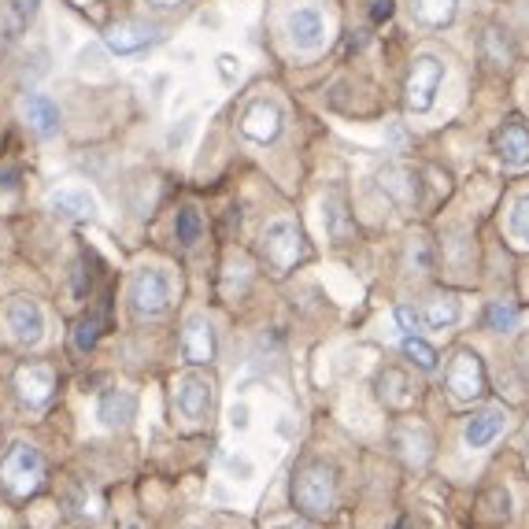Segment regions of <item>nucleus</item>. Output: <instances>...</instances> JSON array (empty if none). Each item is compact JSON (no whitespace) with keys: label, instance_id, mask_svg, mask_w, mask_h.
<instances>
[{"label":"nucleus","instance_id":"f257e3e1","mask_svg":"<svg viewBox=\"0 0 529 529\" xmlns=\"http://www.w3.org/2000/svg\"><path fill=\"white\" fill-rule=\"evenodd\" d=\"M293 504L300 515L330 518L337 507V470L326 463H308L293 478Z\"/></svg>","mask_w":529,"mask_h":529},{"label":"nucleus","instance_id":"f03ea898","mask_svg":"<svg viewBox=\"0 0 529 529\" xmlns=\"http://www.w3.org/2000/svg\"><path fill=\"white\" fill-rule=\"evenodd\" d=\"M0 485L15 500H30L45 485V456L37 452L34 444H12L8 456L0 459Z\"/></svg>","mask_w":529,"mask_h":529},{"label":"nucleus","instance_id":"7ed1b4c3","mask_svg":"<svg viewBox=\"0 0 529 529\" xmlns=\"http://www.w3.org/2000/svg\"><path fill=\"white\" fill-rule=\"evenodd\" d=\"M174 278L167 267H141L130 278V308L137 319H160L171 311Z\"/></svg>","mask_w":529,"mask_h":529},{"label":"nucleus","instance_id":"20e7f679","mask_svg":"<svg viewBox=\"0 0 529 529\" xmlns=\"http://www.w3.org/2000/svg\"><path fill=\"white\" fill-rule=\"evenodd\" d=\"M263 256H267L274 274L293 271L296 263L308 256V241L300 234V226H296L293 219L267 222V230H263Z\"/></svg>","mask_w":529,"mask_h":529},{"label":"nucleus","instance_id":"39448f33","mask_svg":"<svg viewBox=\"0 0 529 529\" xmlns=\"http://www.w3.org/2000/svg\"><path fill=\"white\" fill-rule=\"evenodd\" d=\"M285 37H289L293 52L315 56V52H322L326 49V41H330V19H326L322 8H315V4L289 8V12H285Z\"/></svg>","mask_w":529,"mask_h":529},{"label":"nucleus","instance_id":"423d86ee","mask_svg":"<svg viewBox=\"0 0 529 529\" xmlns=\"http://www.w3.org/2000/svg\"><path fill=\"white\" fill-rule=\"evenodd\" d=\"M444 385H448V393L456 396L459 404L481 400L485 389H489V378H485V363H481L478 352L459 348L456 356L448 359V367H444Z\"/></svg>","mask_w":529,"mask_h":529},{"label":"nucleus","instance_id":"0eeeda50","mask_svg":"<svg viewBox=\"0 0 529 529\" xmlns=\"http://www.w3.org/2000/svg\"><path fill=\"white\" fill-rule=\"evenodd\" d=\"M444 67L441 56H433V52H422L419 60L411 63V78H407V108L415 111V115H426V111L437 104V93L444 86Z\"/></svg>","mask_w":529,"mask_h":529},{"label":"nucleus","instance_id":"6e6552de","mask_svg":"<svg viewBox=\"0 0 529 529\" xmlns=\"http://www.w3.org/2000/svg\"><path fill=\"white\" fill-rule=\"evenodd\" d=\"M285 130V108L274 97H256L248 100L241 111V134L252 145H274Z\"/></svg>","mask_w":529,"mask_h":529},{"label":"nucleus","instance_id":"1a4fd4ad","mask_svg":"<svg viewBox=\"0 0 529 529\" xmlns=\"http://www.w3.org/2000/svg\"><path fill=\"white\" fill-rule=\"evenodd\" d=\"M45 208L63 222H93L100 215V200L89 185H56L45 197Z\"/></svg>","mask_w":529,"mask_h":529},{"label":"nucleus","instance_id":"9d476101","mask_svg":"<svg viewBox=\"0 0 529 529\" xmlns=\"http://www.w3.org/2000/svg\"><path fill=\"white\" fill-rule=\"evenodd\" d=\"M15 396L30 411L49 407V400L56 396V370L49 363H23L15 370Z\"/></svg>","mask_w":529,"mask_h":529},{"label":"nucleus","instance_id":"9b49d317","mask_svg":"<svg viewBox=\"0 0 529 529\" xmlns=\"http://www.w3.org/2000/svg\"><path fill=\"white\" fill-rule=\"evenodd\" d=\"M160 30L152 23H141V19H123V23H115L104 34V49L111 56H141L148 52L152 45H160Z\"/></svg>","mask_w":529,"mask_h":529},{"label":"nucleus","instance_id":"f8f14e48","mask_svg":"<svg viewBox=\"0 0 529 529\" xmlns=\"http://www.w3.org/2000/svg\"><path fill=\"white\" fill-rule=\"evenodd\" d=\"M4 322H8V333L23 348H37L45 341V308L37 300H30V296H19V300L8 304Z\"/></svg>","mask_w":529,"mask_h":529},{"label":"nucleus","instance_id":"ddd939ff","mask_svg":"<svg viewBox=\"0 0 529 529\" xmlns=\"http://www.w3.org/2000/svg\"><path fill=\"white\" fill-rule=\"evenodd\" d=\"M211 400H215V385H211V378L197 374V370L182 374L178 385H174V404H178V415H182L185 422H204L208 419Z\"/></svg>","mask_w":529,"mask_h":529},{"label":"nucleus","instance_id":"4468645a","mask_svg":"<svg viewBox=\"0 0 529 529\" xmlns=\"http://www.w3.org/2000/svg\"><path fill=\"white\" fill-rule=\"evenodd\" d=\"M182 356L185 363H215L219 356V333L208 315H189L182 330Z\"/></svg>","mask_w":529,"mask_h":529},{"label":"nucleus","instance_id":"2eb2a0df","mask_svg":"<svg viewBox=\"0 0 529 529\" xmlns=\"http://www.w3.org/2000/svg\"><path fill=\"white\" fill-rule=\"evenodd\" d=\"M322 226H326V237H330L333 245H348L356 237V219L348 211V200L341 185H330L326 197H322Z\"/></svg>","mask_w":529,"mask_h":529},{"label":"nucleus","instance_id":"dca6fc26","mask_svg":"<svg viewBox=\"0 0 529 529\" xmlns=\"http://www.w3.org/2000/svg\"><path fill=\"white\" fill-rule=\"evenodd\" d=\"M493 152L496 160L511 167V171H522L529 167V126L518 123V119H507L493 137Z\"/></svg>","mask_w":529,"mask_h":529},{"label":"nucleus","instance_id":"f3484780","mask_svg":"<svg viewBox=\"0 0 529 529\" xmlns=\"http://www.w3.org/2000/svg\"><path fill=\"white\" fill-rule=\"evenodd\" d=\"M504 430H507L504 407H485V411H478V415L467 419V426H463V444H467L470 452H481V448H489Z\"/></svg>","mask_w":529,"mask_h":529},{"label":"nucleus","instance_id":"a211bd4d","mask_svg":"<svg viewBox=\"0 0 529 529\" xmlns=\"http://www.w3.org/2000/svg\"><path fill=\"white\" fill-rule=\"evenodd\" d=\"M19 115H23V123L30 126L37 137H45V141L60 134V108H56L45 93H26V97L19 100Z\"/></svg>","mask_w":529,"mask_h":529},{"label":"nucleus","instance_id":"6ab92c4d","mask_svg":"<svg viewBox=\"0 0 529 529\" xmlns=\"http://www.w3.org/2000/svg\"><path fill=\"white\" fill-rule=\"evenodd\" d=\"M378 185H382V193L393 200L396 208H415L419 204V174L407 171L404 163H389L378 174Z\"/></svg>","mask_w":529,"mask_h":529},{"label":"nucleus","instance_id":"aec40b11","mask_svg":"<svg viewBox=\"0 0 529 529\" xmlns=\"http://www.w3.org/2000/svg\"><path fill=\"white\" fill-rule=\"evenodd\" d=\"M137 415V396L130 389H108L97 400V419L104 430H126Z\"/></svg>","mask_w":529,"mask_h":529},{"label":"nucleus","instance_id":"412c9836","mask_svg":"<svg viewBox=\"0 0 529 529\" xmlns=\"http://www.w3.org/2000/svg\"><path fill=\"white\" fill-rule=\"evenodd\" d=\"M396 448L404 452V459L411 467H426L433 456V433L422 422H407L396 430Z\"/></svg>","mask_w":529,"mask_h":529},{"label":"nucleus","instance_id":"4be33fe9","mask_svg":"<svg viewBox=\"0 0 529 529\" xmlns=\"http://www.w3.org/2000/svg\"><path fill=\"white\" fill-rule=\"evenodd\" d=\"M407 12H411V23L426 26V30H444L456 23L459 0H407Z\"/></svg>","mask_w":529,"mask_h":529},{"label":"nucleus","instance_id":"5701e85b","mask_svg":"<svg viewBox=\"0 0 529 529\" xmlns=\"http://www.w3.org/2000/svg\"><path fill=\"white\" fill-rule=\"evenodd\" d=\"M37 4L41 0H8L4 4V12H0V41L4 45H15L30 30V23H34L37 15Z\"/></svg>","mask_w":529,"mask_h":529},{"label":"nucleus","instance_id":"b1692460","mask_svg":"<svg viewBox=\"0 0 529 529\" xmlns=\"http://www.w3.org/2000/svg\"><path fill=\"white\" fill-rule=\"evenodd\" d=\"M378 396L385 400V407H396V411H407V407L415 404V385L407 382L404 370H382L378 374Z\"/></svg>","mask_w":529,"mask_h":529},{"label":"nucleus","instance_id":"393cba45","mask_svg":"<svg viewBox=\"0 0 529 529\" xmlns=\"http://www.w3.org/2000/svg\"><path fill=\"white\" fill-rule=\"evenodd\" d=\"M419 315H422V326H426V330H452V326L463 319V304H459L456 296H437V300H430Z\"/></svg>","mask_w":529,"mask_h":529},{"label":"nucleus","instance_id":"a878e982","mask_svg":"<svg viewBox=\"0 0 529 529\" xmlns=\"http://www.w3.org/2000/svg\"><path fill=\"white\" fill-rule=\"evenodd\" d=\"M507 234L518 248H529V193H518L507 211Z\"/></svg>","mask_w":529,"mask_h":529},{"label":"nucleus","instance_id":"bb28decb","mask_svg":"<svg viewBox=\"0 0 529 529\" xmlns=\"http://www.w3.org/2000/svg\"><path fill=\"white\" fill-rule=\"evenodd\" d=\"M174 234L182 241L185 248H193L204 237V219H200L197 208H182L178 211V219H174Z\"/></svg>","mask_w":529,"mask_h":529},{"label":"nucleus","instance_id":"cd10ccee","mask_svg":"<svg viewBox=\"0 0 529 529\" xmlns=\"http://www.w3.org/2000/svg\"><path fill=\"white\" fill-rule=\"evenodd\" d=\"M485 322H489V330L493 333H515L518 330V308L515 304L496 300V304H489V311H485Z\"/></svg>","mask_w":529,"mask_h":529},{"label":"nucleus","instance_id":"c85d7f7f","mask_svg":"<svg viewBox=\"0 0 529 529\" xmlns=\"http://www.w3.org/2000/svg\"><path fill=\"white\" fill-rule=\"evenodd\" d=\"M404 356L415 363L419 370H437V352H433L426 341H422L419 333H411V337H404Z\"/></svg>","mask_w":529,"mask_h":529},{"label":"nucleus","instance_id":"c756f323","mask_svg":"<svg viewBox=\"0 0 529 529\" xmlns=\"http://www.w3.org/2000/svg\"><path fill=\"white\" fill-rule=\"evenodd\" d=\"M100 326H104V319H100L97 311L78 322V330H74V352H82V356L93 352V345H97V337H100Z\"/></svg>","mask_w":529,"mask_h":529},{"label":"nucleus","instance_id":"7c9ffc66","mask_svg":"<svg viewBox=\"0 0 529 529\" xmlns=\"http://www.w3.org/2000/svg\"><path fill=\"white\" fill-rule=\"evenodd\" d=\"M215 71H219L222 82H237V78H241V60L230 56V52H222L219 60H215Z\"/></svg>","mask_w":529,"mask_h":529},{"label":"nucleus","instance_id":"2f4dec72","mask_svg":"<svg viewBox=\"0 0 529 529\" xmlns=\"http://www.w3.org/2000/svg\"><path fill=\"white\" fill-rule=\"evenodd\" d=\"M396 326H400V330L407 333V337H411V333H419V326H422V315L415 308H407V304H400V308H396Z\"/></svg>","mask_w":529,"mask_h":529},{"label":"nucleus","instance_id":"473e14b6","mask_svg":"<svg viewBox=\"0 0 529 529\" xmlns=\"http://www.w3.org/2000/svg\"><path fill=\"white\" fill-rule=\"evenodd\" d=\"M370 15H374V23H382V19H389V15H393V0H374V8H370Z\"/></svg>","mask_w":529,"mask_h":529},{"label":"nucleus","instance_id":"72a5a7b5","mask_svg":"<svg viewBox=\"0 0 529 529\" xmlns=\"http://www.w3.org/2000/svg\"><path fill=\"white\" fill-rule=\"evenodd\" d=\"M189 130H193V119H182V126H174V130H171V137H167V145H182Z\"/></svg>","mask_w":529,"mask_h":529},{"label":"nucleus","instance_id":"f704fd0d","mask_svg":"<svg viewBox=\"0 0 529 529\" xmlns=\"http://www.w3.org/2000/svg\"><path fill=\"white\" fill-rule=\"evenodd\" d=\"M230 419H234V426H237V430H245V426H248V407H245V404H241V407H234V415H230Z\"/></svg>","mask_w":529,"mask_h":529},{"label":"nucleus","instance_id":"c9c22d12","mask_svg":"<svg viewBox=\"0 0 529 529\" xmlns=\"http://www.w3.org/2000/svg\"><path fill=\"white\" fill-rule=\"evenodd\" d=\"M145 4H152L156 12H171V8H178L182 0H145Z\"/></svg>","mask_w":529,"mask_h":529},{"label":"nucleus","instance_id":"e433bc0d","mask_svg":"<svg viewBox=\"0 0 529 529\" xmlns=\"http://www.w3.org/2000/svg\"><path fill=\"white\" fill-rule=\"evenodd\" d=\"M282 529H315V526H296V522H293V526H282Z\"/></svg>","mask_w":529,"mask_h":529},{"label":"nucleus","instance_id":"4c0bfd02","mask_svg":"<svg viewBox=\"0 0 529 529\" xmlns=\"http://www.w3.org/2000/svg\"><path fill=\"white\" fill-rule=\"evenodd\" d=\"M526 452H529V430H526Z\"/></svg>","mask_w":529,"mask_h":529},{"label":"nucleus","instance_id":"58836bf2","mask_svg":"<svg viewBox=\"0 0 529 529\" xmlns=\"http://www.w3.org/2000/svg\"><path fill=\"white\" fill-rule=\"evenodd\" d=\"M396 529H407V522H400V526H396Z\"/></svg>","mask_w":529,"mask_h":529},{"label":"nucleus","instance_id":"ea45409f","mask_svg":"<svg viewBox=\"0 0 529 529\" xmlns=\"http://www.w3.org/2000/svg\"><path fill=\"white\" fill-rule=\"evenodd\" d=\"M130 529H137V526H130Z\"/></svg>","mask_w":529,"mask_h":529}]
</instances>
